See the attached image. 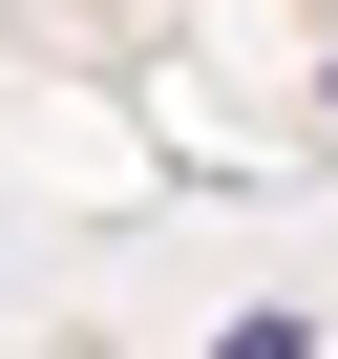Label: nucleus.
<instances>
[{
	"instance_id": "1",
	"label": "nucleus",
	"mask_w": 338,
	"mask_h": 359,
	"mask_svg": "<svg viewBox=\"0 0 338 359\" xmlns=\"http://www.w3.org/2000/svg\"><path fill=\"white\" fill-rule=\"evenodd\" d=\"M212 359H317V317H233V338H212Z\"/></svg>"
}]
</instances>
